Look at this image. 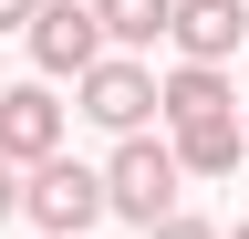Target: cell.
I'll return each mask as SVG.
<instances>
[{
	"mask_svg": "<svg viewBox=\"0 0 249 239\" xmlns=\"http://www.w3.org/2000/svg\"><path fill=\"white\" fill-rule=\"evenodd\" d=\"M156 114L166 125H197V114H239V94H229L218 63H177V73H156Z\"/></svg>",
	"mask_w": 249,
	"mask_h": 239,
	"instance_id": "8",
	"label": "cell"
},
{
	"mask_svg": "<svg viewBox=\"0 0 249 239\" xmlns=\"http://www.w3.org/2000/svg\"><path fill=\"white\" fill-rule=\"evenodd\" d=\"M166 42H177V63H218L229 73V52L249 42V11L239 0H166Z\"/></svg>",
	"mask_w": 249,
	"mask_h": 239,
	"instance_id": "5",
	"label": "cell"
},
{
	"mask_svg": "<svg viewBox=\"0 0 249 239\" xmlns=\"http://www.w3.org/2000/svg\"><path fill=\"white\" fill-rule=\"evenodd\" d=\"M0 83H11V73H0Z\"/></svg>",
	"mask_w": 249,
	"mask_h": 239,
	"instance_id": "15",
	"label": "cell"
},
{
	"mask_svg": "<svg viewBox=\"0 0 249 239\" xmlns=\"http://www.w3.org/2000/svg\"><path fill=\"white\" fill-rule=\"evenodd\" d=\"M93 11V32H104V52H145V42H166V0H83Z\"/></svg>",
	"mask_w": 249,
	"mask_h": 239,
	"instance_id": "9",
	"label": "cell"
},
{
	"mask_svg": "<svg viewBox=\"0 0 249 239\" xmlns=\"http://www.w3.org/2000/svg\"><path fill=\"white\" fill-rule=\"evenodd\" d=\"M31 11H42V0H0V32H21V21H31Z\"/></svg>",
	"mask_w": 249,
	"mask_h": 239,
	"instance_id": "12",
	"label": "cell"
},
{
	"mask_svg": "<svg viewBox=\"0 0 249 239\" xmlns=\"http://www.w3.org/2000/svg\"><path fill=\"white\" fill-rule=\"evenodd\" d=\"M218 239H249V219H239V229H218Z\"/></svg>",
	"mask_w": 249,
	"mask_h": 239,
	"instance_id": "13",
	"label": "cell"
},
{
	"mask_svg": "<svg viewBox=\"0 0 249 239\" xmlns=\"http://www.w3.org/2000/svg\"><path fill=\"white\" fill-rule=\"evenodd\" d=\"M21 219H42V239H83L93 219H104V177L73 166V156L21 166Z\"/></svg>",
	"mask_w": 249,
	"mask_h": 239,
	"instance_id": "2",
	"label": "cell"
},
{
	"mask_svg": "<svg viewBox=\"0 0 249 239\" xmlns=\"http://www.w3.org/2000/svg\"><path fill=\"white\" fill-rule=\"evenodd\" d=\"M166 156H177V177H239L249 135H239V114H197V125H166Z\"/></svg>",
	"mask_w": 249,
	"mask_h": 239,
	"instance_id": "7",
	"label": "cell"
},
{
	"mask_svg": "<svg viewBox=\"0 0 249 239\" xmlns=\"http://www.w3.org/2000/svg\"><path fill=\"white\" fill-rule=\"evenodd\" d=\"M21 42H31V63H42L52 83L104 63V32H93V11H83V0H42V11L21 21Z\"/></svg>",
	"mask_w": 249,
	"mask_h": 239,
	"instance_id": "4",
	"label": "cell"
},
{
	"mask_svg": "<svg viewBox=\"0 0 249 239\" xmlns=\"http://www.w3.org/2000/svg\"><path fill=\"white\" fill-rule=\"evenodd\" d=\"M0 219H21V166H0Z\"/></svg>",
	"mask_w": 249,
	"mask_h": 239,
	"instance_id": "11",
	"label": "cell"
},
{
	"mask_svg": "<svg viewBox=\"0 0 249 239\" xmlns=\"http://www.w3.org/2000/svg\"><path fill=\"white\" fill-rule=\"evenodd\" d=\"M104 177V208L114 219H135V229H156V219H177V156H166V135H114V166H93Z\"/></svg>",
	"mask_w": 249,
	"mask_h": 239,
	"instance_id": "1",
	"label": "cell"
},
{
	"mask_svg": "<svg viewBox=\"0 0 249 239\" xmlns=\"http://www.w3.org/2000/svg\"><path fill=\"white\" fill-rule=\"evenodd\" d=\"M239 135H249V114H239Z\"/></svg>",
	"mask_w": 249,
	"mask_h": 239,
	"instance_id": "14",
	"label": "cell"
},
{
	"mask_svg": "<svg viewBox=\"0 0 249 239\" xmlns=\"http://www.w3.org/2000/svg\"><path fill=\"white\" fill-rule=\"evenodd\" d=\"M62 156V104L42 83H0V166H42Z\"/></svg>",
	"mask_w": 249,
	"mask_h": 239,
	"instance_id": "6",
	"label": "cell"
},
{
	"mask_svg": "<svg viewBox=\"0 0 249 239\" xmlns=\"http://www.w3.org/2000/svg\"><path fill=\"white\" fill-rule=\"evenodd\" d=\"M73 114H93L104 135H145V114H156V73L135 63V52H104L93 73H73Z\"/></svg>",
	"mask_w": 249,
	"mask_h": 239,
	"instance_id": "3",
	"label": "cell"
},
{
	"mask_svg": "<svg viewBox=\"0 0 249 239\" xmlns=\"http://www.w3.org/2000/svg\"><path fill=\"white\" fill-rule=\"evenodd\" d=\"M145 239H218V229H208V219H187V208H177V219H156Z\"/></svg>",
	"mask_w": 249,
	"mask_h": 239,
	"instance_id": "10",
	"label": "cell"
}]
</instances>
